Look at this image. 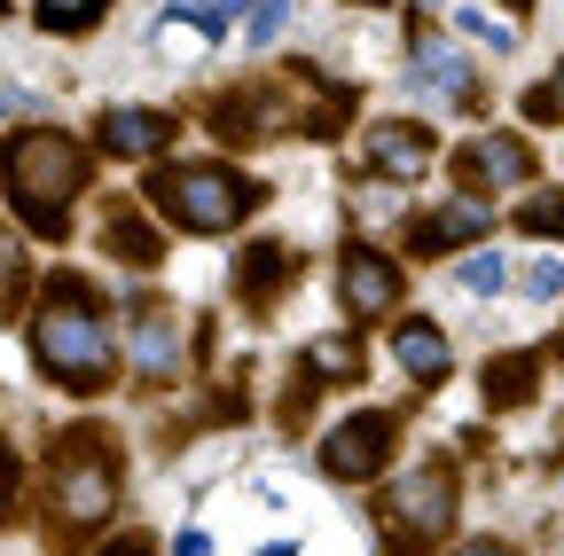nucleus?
<instances>
[{
  "instance_id": "1a4fd4ad",
  "label": "nucleus",
  "mask_w": 564,
  "mask_h": 556,
  "mask_svg": "<svg viewBox=\"0 0 564 556\" xmlns=\"http://www.w3.org/2000/svg\"><path fill=\"white\" fill-rule=\"evenodd\" d=\"M337 298H345V314H352V321L392 314V306H400V266H392L384 251H369V243H352V251H345V266H337Z\"/></svg>"
},
{
  "instance_id": "b1692460",
  "label": "nucleus",
  "mask_w": 564,
  "mask_h": 556,
  "mask_svg": "<svg viewBox=\"0 0 564 556\" xmlns=\"http://www.w3.org/2000/svg\"><path fill=\"white\" fill-rule=\"evenodd\" d=\"M525 291H533V298H564V259H556V251H541V259L525 266Z\"/></svg>"
},
{
  "instance_id": "7ed1b4c3",
  "label": "nucleus",
  "mask_w": 564,
  "mask_h": 556,
  "mask_svg": "<svg viewBox=\"0 0 564 556\" xmlns=\"http://www.w3.org/2000/svg\"><path fill=\"white\" fill-rule=\"evenodd\" d=\"M118 510V462L102 447V432H70V447L47 470V517L63 541H87L102 517Z\"/></svg>"
},
{
  "instance_id": "5701e85b",
  "label": "nucleus",
  "mask_w": 564,
  "mask_h": 556,
  "mask_svg": "<svg viewBox=\"0 0 564 556\" xmlns=\"http://www.w3.org/2000/svg\"><path fill=\"white\" fill-rule=\"evenodd\" d=\"M282 24H291V0H251V32H243V40H251V47H267Z\"/></svg>"
},
{
  "instance_id": "4be33fe9",
  "label": "nucleus",
  "mask_w": 564,
  "mask_h": 556,
  "mask_svg": "<svg viewBox=\"0 0 564 556\" xmlns=\"http://www.w3.org/2000/svg\"><path fill=\"white\" fill-rule=\"evenodd\" d=\"M525 236H564V196H533L525 212H518Z\"/></svg>"
},
{
  "instance_id": "c756f323",
  "label": "nucleus",
  "mask_w": 564,
  "mask_h": 556,
  "mask_svg": "<svg viewBox=\"0 0 564 556\" xmlns=\"http://www.w3.org/2000/svg\"><path fill=\"white\" fill-rule=\"evenodd\" d=\"M212 17H220V24H228V17H243V0H212Z\"/></svg>"
},
{
  "instance_id": "39448f33",
  "label": "nucleus",
  "mask_w": 564,
  "mask_h": 556,
  "mask_svg": "<svg viewBox=\"0 0 564 556\" xmlns=\"http://www.w3.org/2000/svg\"><path fill=\"white\" fill-rule=\"evenodd\" d=\"M377 525H384V548H400V556H423L432 541H447V525H455V470L447 462H415L384 494Z\"/></svg>"
},
{
  "instance_id": "20e7f679",
  "label": "nucleus",
  "mask_w": 564,
  "mask_h": 556,
  "mask_svg": "<svg viewBox=\"0 0 564 556\" xmlns=\"http://www.w3.org/2000/svg\"><path fill=\"white\" fill-rule=\"evenodd\" d=\"M150 204H158L181 236H228L251 204H259V188L243 173H228V165H165L150 181Z\"/></svg>"
},
{
  "instance_id": "9b49d317",
  "label": "nucleus",
  "mask_w": 564,
  "mask_h": 556,
  "mask_svg": "<svg viewBox=\"0 0 564 556\" xmlns=\"http://www.w3.org/2000/svg\"><path fill=\"white\" fill-rule=\"evenodd\" d=\"M165 142H173V118H165V110H141V102L102 110V150H110V157L141 165V157H158Z\"/></svg>"
},
{
  "instance_id": "6ab92c4d",
  "label": "nucleus",
  "mask_w": 564,
  "mask_h": 556,
  "mask_svg": "<svg viewBox=\"0 0 564 556\" xmlns=\"http://www.w3.org/2000/svg\"><path fill=\"white\" fill-rule=\"evenodd\" d=\"M306 369H322L329 384H345L352 369H361V353H352L345 337H314V345H306Z\"/></svg>"
},
{
  "instance_id": "a878e982",
  "label": "nucleus",
  "mask_w": 564,
  "mask_h": 556,
  "mask_svg": "<svg viewBox=\"0 0 564 556\" xmlns=\"http://www.w3.org/2000/svg\"><path fill=\"white\" fill-rule=\"evenodd\" d=\"M463 32H470V40H494V47H510V40H518L510 24H494V17H478V9H463Z\"/></svg>"
},
{
  "instance_id": "ddd939ff",
  "label": "nucleus",
  "mask_w": 564,
  "mask_h": 556,
  "mask_svg": "<svg viewBox=\"0 0 564 556\" xmlns=\"http://www.w3.org/2000/svg\"><path fill=\"white\" fill-rule=\"evenodd\" d=\"M392 361H400L415 384H440V377H447V337H440L432 321H400V329H392Z\"/></svg>"
},
{
  "instance_id": "aec40b11",
  "label": "nucleus",
  "mask_w": 564,
  "mask_h": 556,
  "mask_svg": "<svg viewBox=\"0 0 564 556\" xmlns=\"http://www.w3.org/2000/svg\"><path fill=\"white\" fill-rule=\"evenodd\" d=\"M455 283L486 298V291H502V283H510V266H502V251H470V259L455 266Z\"/></svg>"
},
{
  "instance_id": "cd10ccee",
  "label": "nucleus",
  "mask_w": 564,
  "mask_h": 556,
  "mask_svg": "<svg viewBox=\"0 0 564 556\" xmlns=\"http://www.w3.org/2000/svg\"><path fill=\"white\" fill-rule=\"evenodd\" d=\"M173 556H212V541H204V533H181V548H173Z\"/></svg>"
},
{
  "instance_id": "423d86ee",
  "label": "nucleus",
  "mask_w": 564,
  "mask_h": 556,
  "mask_svg": "<svg viewBox=\"0 0 564 556\" xmlns=\"http://www.w3.org/2000/svg\"><path fill=\"white\" fill-rule=\"evenodd\" d=\"M126 361H133V377L173 384L181 361H188V321H181V306H141V314H133V337H126Z\"/></svg>"
},
{
  "instance_id": "393cba45",
  "label": "nucleus",
  "mask_w": 564,
  "mask_h": 556,
  "mask_svg": "<svg viewBox=\"0 0 564 556\" xmlns=\"http://www.w3.org/2000/svg\"><path fill=\"white\" fill-rule=\"evenodd\" d=\"M525 110H533V118H564V63H556V79H549L541 95H525Z\"/></svg>"
},
{
  "instance_id": "f3484780",
  "label": "nucleus",
  "mask_w": 564,
  "mask_h": 556,
  "mask_svg": "<svg viewBox=\"0 0 564 556\" xmlns=\"http://www.w3.org/2000/svg\"><path fill=\"white\" fill-rule=\"evenodd\" d=\"M102 236H110V251H118L126 266H158V259H165V251H158V236L141 228L133 212H110V228H102Z\"/></svg>"
},
{
  "instance_id": "f03ea898",
  "label": "nucleus",
  "mask_w": 564,
  "mask_h": 556,
  "mask_svg": "<svg viewBox=\"0 0 564 556\" xmlns=\"http://www.w3.org/2000/svg\"><path fill=\"white\" fill-rule=\"evenodd\" d=\"M0 181H9V204L40 236H63L70 204H79V188H87V150L63 142V133H47V126H32V133H17V142L0 150Z\"/></svg>"
},
{
  "instance_id": "f8f14e48",
  "label": "nucleus",
  "mask_w": 564,
  "mask_h": 556,
  "mask_svg": "<svg viewBox=\"0 0 564 556\" xmlns=\"http://www.w3.org/2000/svg\"><path fill=\"white\" fill-rule=\"evenodd\" d=\"M463 173H470V188H525L533 181V150L518 142V133H478Z\"/></svg>"
},
{
  "instance_id": "6e6552de",
  "label": "nucleus",
  "mask_w": 564,
  "mask_h": 556,
  "mask_svg": "<svg viewBox=\"0 0 564 556\" xmlns=\"http://www.w3.org/2000/svg\"><path fill=\"white\" fill-rule=\"evenodd\" d=\"M384 462H392V415H345V424L329 432V447H322V470L345 478V486L377 478Z\"/></svg>"
},
{
  "instance_id": "9d476101",
  "label": "nucleus",
  "mask_w": 564,
  "mask_h": 556,
  "mask_svg": "<svg viewBox=\"0 0 564 556\" xmlns=\"http://www.w3.org/2000/svg\"><path fill=\"white\" fill-rule=\"evenodd\" d=\"M486 228H494V204H486L478 188H463V196H447V204H440L432 220H415V236H408V243H415L423 259H440V251H455V243H478Z\"/></svg>"
},
{
  "instance_id": "c85d7f7f",
  "label": "nucleus",
  "mask_w": 564,
  "mask_h": 556,
  "mask_svg": "<svg viewBox=\"0 0 564 556\" xmlns=\"http://www.w3.org/2000/svg\"><path fill=\"white\" fill-rule=\"evenodd\" d=\"M455 556H510L502 541H470V548H455Z\"/></svg>"
},
{
  "instance_id": "2eb2a0df",
  "label": "nucleus",
  "mask_w": 564,
  "mask_h": 556,
  "mask_svg": "<svg viewBox=\"0 0 564 556\" xmlns=\"http://www.w3.org/2000/svg\"><path fill=\"white\" fill-rule=\"evenodd\" d=\"M408 87L432 95L440 110H447V102H470V63H463V55H423L415 72H408Z\"/></svg>"
},
{
  "instance_id": "412c9836",
  "label": "nucleus",
  "mask_w": 564,
  "mask_h": 556,
  "mask_svg": "<svg viewBox=\"0 0 564 556\" xmlns=\"http://www.w3.org/2000/svg\"><path fill=\"white\" fill-rule=\"evenodd\" d=\"M17 291H24V251H17V236L0 228V314L17 306Z\"/></svg>"
},
{
  "instance_id": "0eeeda50",
  "label": "nucleus",
  "mask_w": 564,
  "mask_h": 556,
  "mask_svg": "<svg viewBox=\"0 0 564 556\" xmlns=\"http://www.w3.org/2000/svg\"><path fill=\"white\" fill-rule=\"evenodd\" d=\"M432 157H440V133L415 126V118H384V126L361 133V165L384 173V181H423V173H432Z\"/></svg>"
},
{
  "instance_id": "a211bd4d",
  "label": "nucleus",
  "mask_w": 564,
  "mask_h": 556,
  "mask_svg": "<svg viewBox=\"0 0 564 556\" xmlns=\"http://www.w3.org/2000/svg\"><path fill=\"white\" fill-rule=\"evenodd\" d=\"M40 24L47 32H95L102 24V0H40Z\"/></svg>"
},
{
  "instance_id": "7c9ffc66",
  "label": "nucleus",
  "mask_w": 564,
  "mask_h": 556,
  "mask_svg": "<svg viewBox=\"0 0 564 556\" xmlns=\"http://www.w3.org/2000/svg\"><path fill=\"white\" fill-rule=\"evenodd\" d=\"M102 556H150V548H141V541H118V548H102Z\"/></svg>"
},
{
  "instance_id": "dca6fc26",
  "label": "nucleus",
  "mask_w": 564,
  "mask_h": 556,
  "mask_svg": "<svg viewBox=\"0 0 564 556\" xmlns=\"http://www.w3.org/2000/svg\"><path fill=\"white\" fill-rule=\"evenodd\" d=\"M486 400H494V407H518V400H533V361H525V353H510V361H486Z\"/></svg>"
},
{
  "instance_id": "f257e3e1",
  "label": "nucleus",
  "mask_w": 564,
  "mask_h": 556,
  "mask_svg": "<svg viewBox=\"0 0 564 556\" xmlns=\"http://www.w3.org/2000/svg\"><path fill=\"white\" fill-rule=\"evenodd\" d=\"M32 353H40V369H47L55 384H70V392L118 384V337H110V321H102V298L79 283V274H55V283H47V298H40V314H32Z\"/></svg>"
},
{
  "instance_id": "4468645a",
  "label": "nucleus",
  "mask_w": 564,
  "mask_h": 556,
  "mask_svg": "<svg viewBox=\"0 0 564 556\" xmlns=\"http://www.w3.org/2000/svg\"><path fill=\"white\" fill-rule=\"evenodd\" d=\"M282 274H291V251H282V243H251V251L236 259V291H243L251 306H267V298L282 291Z\"/></svg>"
},
{
  "instance_id": "bb28decb",
  "label": "nucleus",
  "mask_w": 564,
  "mask_h": 556,
  "mask_svg": "<svg viewBox=\"0 0 564 556\" xmlns=\"http://www.w3.org/2000/svg\"><path fill=\"white\" fill-rule=\"evenodd\" d=\"M9 510H17V455L0 447V517H9Z\"/></svg>"
}]
</instances>
